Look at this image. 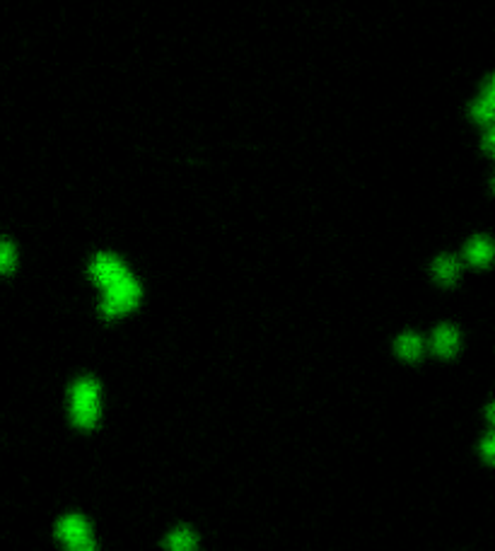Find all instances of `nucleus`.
<instances>
[{
  "label": "nucleus",
  "instance_id": "9",
  "mask_svg": "<svg viewBox=\"0 0 495 551\" xmlns=\"http://www.w3.org/2000/svg\"><path fill=\"white\" fill-rule=\"evenodd\" d=\"M457 273H459V263L452 256H442L435 263V276H438L442 283H452L457 278Z\"/></svg>",
  "mask_w": 495,
  "mask_h": 551
},
{
  "label": "nucleus",
  "instance_id": "10",
  "mask_svg": "<svg viewBox=\"0 0 495 551\" xmlns=\"http://www.w3.org/2000/svg\"><path fill=\"white\" fill-rule=\"evenodd\" d=\"M15 247L10 242H0V271H13L15 266Z\"/></svg>",
  "mask_w": 495,
  "mask_h": 551
},
{
  "label": "nucleus",
  "instance_id": "6",
  "mask_svg": "<svg viewBox=\"0 0 495 551\" xmlns=\"http://www.w3.org/2000/svg\"><path fill=\"white\" fill-rule=\"evenodd\" d=\"M196 544H198L196 535H193L191 530H186V527H179V530H174L172 535H169V539H167L169 551H196Z\"/></svg>",
  "mask_w": 495,
  "mask_h": 551
},
{
  "label": "nucleus",
  "instance_id": "3",
  "mask_svg": "<svg viewBox=\"0 0 495 551\" xmlns=\"http://www.w3.org/2000/svg\"><path fill=\"white\" fill-rule=\"evenodd\" d=\"M56 535L70 551H97L90 525H87V520L80 518V515H66V518L58 523Z\"/></svg>",
  "mask_w": 495,
  "mask_h": 551
},
{
  "label": "nucleus",
  "instance_id": "4",
  "mask_svg": "<svg viewBox=\"0 0 495 551\" xmlns=\"http://www.w3.org/2000/svg\"><path fill=\"white\" fill-rule=\"evenodd\" d=\"M90 273H92V278L97 280L102 288H107V285H111V283H116L119 278H123L128 271H126V266L116 259V256H111V254H99L97 259L92 261V266H90Z\"/></svg>",
  "mask_w": 495,
  "mask_h": 551
},
{
  "label": "nucleus",
  "instance_id": "2",
  "mask_svg": "<svg viewBox=\"0 0 495 551\" xmlns=\"http://www.w3.org/2000/svg\"><path fill=\"white\" fill-rule=\"evenodd\" d=\"M140 300V285L131 273H126L116 283H111L104 288V300H102V312L107 317H119L126 314L128 309H133Z\"/></svg>",
  "mask_w": 495,
  "mask_h": 551
},
{
  "label": "nucleus",
  "instance_id": "7",
  "mask_svg": "<svg viewBox=\"0 0 495 551\" xmlns=\"http://www.w3.org/2000/svg\"><path fill=\"white\" fill-rule=\"evenodd\" d=\"M467 254H469V261H471V263H479V266H483V263L491 261V254H493L491 242H488V239H481V237L474 239V242L469 244Z\"/></svg>",
  "mask_w": 495,
  "mask_h": 551
},
{
  "label": "nucleus",
  "instance_id": "5",
  "mask_svg": "<svg viewBox=\"0 0 495 551\" xmlns=\"http://www.w3.org/2000/svg\"><path fill=\"white\" fill-rule=\"evenodd\" d=\"M459 346V334L457 329H452V326H440L438 331H435L433 336V348L435 353L440 356H452L457 351Z\"/></svg>",
  "mask_w": 495,
  "mask_h": 551
},
{
  "label": "nucleus",
  "instance_id": "1",
  "mask_svg": "<svg viewBox=\"0 0 495 551\" xmlns=\"http://www.w3.org/2000/svg\"><path fill=\"white\" fill-rule=\"evenodd\" d=\"M99 411H102L99 385L90 377L78 380L70 392V416H73L75 426L92 428L99 421Z\"/></svg>",
  "mask_w": 495,
  "mask_h": 551
},
{
  "label": "nucleus",
  "instance_id": "8",
  "mask_svg": "<svg viewBox=\"0 0 495 551\" xmlns=\"http://www.w3.org/2000/svg\"><path fill=\"white\" fill-rule=\"evenodd\" d=\"M397 351L404 356V358H409V360L418 358V356L423 353V341H421V336H416V334H406V336L399 339Z\"/></svg>",
  "mask_w": 495,
  "mask_h": 551
}]
</instances>
